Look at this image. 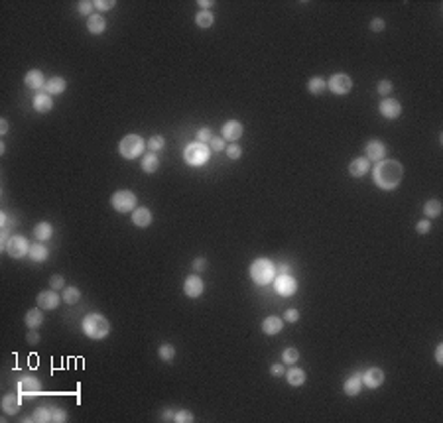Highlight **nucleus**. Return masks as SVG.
Segmentation results:
<instances>
[{"label":"nucleus","instance_id":"1","mask_svg":"<svg viewBox=\"0 0 443 423\" xmlns=\"http://www.w3.org/2000/svg\"><path fill=\"white\" fill-rule=\"evenodd\" d=\"M404 177V167L396 160H380L372 167V182L382 191L396 189Z\"/></svg>","mask_w":443,"mask_h":423},{"label":"nucleus","instance_id":"2","mask_svg":"<svg viewBox=\"0 0 443 423\" xmlns=\"http://www.w3.org/2000/svg\"><path fill=\"white\" fill-rule=\"evenodd\" d=\"M81 329L89 339L102 341L110 333V323L102 313H89V315H85V319L81 323Z\"/></svg>","mask_w":443,"mask_h":423},{"label":"nucleus","instance_id":"3","mask_svg":"<svg viewBox=\"0 0 443 423\" xmlns=\"http://www.w3.org/2000/svg\"><path fill=\"white\" fill-rule=\"evenodd\" d=\"M276 264L268 258H256L254 262L250 264V278L254 280V283L258 285H268V283L274 282L276 278Z\"/></svg>","mask_w":443,"mask_h":423},{"label":"nucleus","instance_id":"4","mask_svg":"<svg viewBox=\"0 0 443 423\" xmlns=\"http://www.w3.org/2000/svg\"><path fill=\"white\" fill-rule=\"evenodd\" d=\"M211 154H213V150L207 144H201V142H191V144H187L183 148V160L191 167L205 165L207 161L211 160Z\"/></svg>","mask_w":443,"mask_h":423},{"label":"nucleus","instance_id":"5","mask_svg":"<svg viewBox=\"0 0 443 423\" xmlns=\"http://www.w3.org/2000/svg\"><path fill=\"white\" fill-rule=\"evenodd\" d=\"M119 154L124 160H136L144 154V138L138 134H126L119 142Z\"/></svg>","mask_w":443,"mask_h":423},{"label":"nucleus","instance_id":"6","mask_svg":"<svg viewBox=\"0 0 443 423\" xmlns=\"http://www.w3.org/2000/svg\"><path fill=\"white\" fill-rule=\"evenodd\" d=\"M110 205L117 213H132L136 209V195L128 189H119L113 193Z\"/></svg>","mask_w":443,"mask_h":423},{"label":"nucleus","instance_id":"7","mask_svg":"<svg viewBox=\"0 0 443 423\" xmlns=\"http://www.w3.org/2000/svg\"><path fill=\"white\" fill-rule=\"evenodd\" d=\"M30 242L26 240V236H22V234H14V236H10L8 242L4 244V250H6V254L10 256V258H24L28 252H30Z\"/></svg>","mask_w":443,"mask_h":423},{"label":"nucleus","instance_id":"8","mask_svg":"<svg viewBox=\"0 0 443 423\" xmlns=\"http://www.w3.org/2000/svg\"><path fill=\"white\" fill-rule=\"evenodd\" d=\"M274 289L282 297H292L298 291V282L292 274H276L274 278Z\"/></svg>","mask_w":443,"mask_h":423},{"label":"nucleus","instance_id":"9","mask_svg":"<svg viewBox=\"0 0 443 423\" xmlns=\"http://www.w3.org/2000/svg\"><path fill=\"white\" fill-rule=\"evenodd\" d=\"M327 89L333 93V95H347V93H351V89H353V79L349 77V75H345V73H335L329 83H327Z\"/></svg>","mask_w":443,"mask_h":423},{"label":"nucleus","instance_id":"10","mask_svg":"<svg viewBox=\"0 0 443 423\" xmlns=\"http://www.w3.org/2000/svg\"><path fill=\"white\" fill-rule=\"evenodd\" d=\"M203 289H205V283H203V280L197 276V274L185 278V282H183V293H185V297H189V299H197V297L203 293Z\"/></svg>","mask_w":443,"mask_h":423},{"label":"nucleus","instance_id":"11","mask_svg":"<svg viewBox=\"0 0 443 423\" xmlns=\"http://www.w3.org/2000/svg\"><path fill=\"white\" fill-rule=\"evenodd\" d=\"M384 378H386V376H384L382 368L372 366V368H368V370L363 372V386L370 388V390H376V388H380L384 384Z\"/></svg>","mask_w":443,"mask_h":423},{"label":"nucleus","instance_id":"12","mask_svg":"<svg viewBox=\"0 0 443 423\" xmlns=\"http://www.w3.org/2000/svg\"><path fill=\"white\" fill-rule=\"evenodd\" d=\"M380 114L388 120H396L400 114H402V104L396 101V99H384L380 101V106H378Z\"/></svg>","mask_w":443,"mask_h":423},{"label":"nucleus","instance_id":"13","mask_svg":"<svg viewBox=\"0 0 443 423\" xmlns=\"http://www.w3.org/2000/svg\"><path fill=\"white\" fill-rule=\"evenodd\" d=\"M242 132H244V128H242V124L239 120H227L223 124V130H221V136L225 142H237L239 138L242 136Z\"/></svg>","mask_w":443,"mask_h":423},{"label":"nucleus","instance_id":"14","mask_svg":"<svg viewBox=\"0 0 443 423\" xmlns=\"http://www.w3.org/2000/svg\"><path fill=\"white\" fill-rule=\"evenodd\" d=\"M364 152H366V160L368 161H380L386 158V144L382 140H370L366 144V148H364Z\"/></svg>","mask_w":443,"mask_h":423},{"label":"nucleus","instance_id":"15","mask_svg":"<svg viewBox=\"0 0 443 423\" xmlns=\"http://www.w3.org/2000/svg\"><path fill=\"white\" fill-rule=\"evenodd\" d=\"M16 388H18L20 394H26V396H38V394H41V382L36 376H24V378H20Z\"/></svg>","mask_w":443,"mask_h":423},{"label":"nucleus","instance_id":"16","mask_svg":"<svg viewBox=\"0 0 443 423\" xmlns=\"http://www.w3.org/2000/svg\"><path fill=\"white\" fill-rule=\"evenodd\" d=\"M60 301H61V297L58 295V291H56V289H49V291H41V293H38V299H36L38 307L45 309V311L58 309V307H60Z\"/></svg>","mask_w":443,"mask_h":423},{"label":"nucleus","instance_id":"17","mask_svg":"<svg viewBox=\"0 0 443 423\" xmlns=\"http://www.w3.org/2000/svg\"><path fill=\"white\" fill-rule=\"evenodd\" d=\"M361 390H363V372H355V374H351L345 382H343V392H345V396H359L361 394Z\"/></svg>","mask_w":443,"mask_h":423},{"label":"nucleus","instance_id":"18","mask_svg":"<svg viewBox=\"0 0 443 423\" xmlns=\"http://www.w3.org/2000/svg\"><path fill=\"white\" fill-rule=\"evenodd\" d=\"M22 405V394H6L4 398H2V411L6 413V415H16L18 413V409H20Z\"/></svg>","mask_w":443,"mask_h":423},{"label":"nucleus","instance_id":"19","mask_svg":"<svg viewBox=\"0 0 443 423\" xmlns=\"http://www.w3.org/2000/svg\"><path fill=\"white\" fill-rule=\"evenodd\" d=\"M132 222L138 228H148L152 224V211L148 207H136L132 211Z\"/></svg>","mask_w":443,"mask_h":423},{"label":"nucleus","instance_id":"20","mask_svg":"<svg viewBox=\"0 0 443 423\" xmlns=\"http://www.w3.org/2000/svg\"><path fill=\"white\" fill-rule=\"evenodd\" d=\"M32 104H34V110H36V112L45 114V112H49V110L53 108V99H51V95H47L45 91H41V93H38V95L34 97Z\"/></svg>","mask_w":443,"mask_h":423},{"label":"nucleus","instance_id":"21","mask_svg":"<svg viewBox=\"0 0 443 423\" xmlns=\"http://www.w3.org/2000/svg\"><path fill=\"white\" fill-rule=\"evenodd\" d=\"M370 171V161L366 160V158H355V160L349 163V173L353 175V177H364L366 173Z\"/></svg>","mask_w":443,"mask_h":423},{"label":"nucleus","instance_id":"22","mask_svg":"<svg viewBox=\"0 0 443 423\" xmlns=\"http://www.w3.org/2000/svg\"><path fill=\"white\" fill-rule=\"evenodd\" d=\"M282 329H284V319L276 317V315H270V317H266V319L262 321V331H264V335H268V337L278 335Z\"/></svg>","mask_w":443,"mask_h":423},{"label":"nucleus","instance_id":"23","mask_svg":"<svg viewBox=\"0 0 443 423\" xmlns=\"http://www.w3.org/2000/svg\"><path fill=\"white\" fill-rule=\"evenodd\" d=\"M24 83H26V87L38 91V89H43V87H45V77H43V73H41L40 69H30V71L24 75Z\"/></svg>","mask_w":443,"mask_h":423},{"label":"nucleus","instance_id":"24","mask_svg":"<svg viewBox=\"0 0 443 423\" xmlns=\"http://www.w3.org/2000/svg\"><path fill=\"white\" fill-rule=\"evenodd\" d=\"M65 87H67V83H65V79L63 77H60V75H56V77H49V79L45 81V87H43V91L47 93V95H61L63 91H65Z\"/></svg>","mask_w":443,"mask_h":423},{"label":"nucleus","instance_id":"25","mask_svg":"<svg viewBox=\"0 0 443 423\" xmlns=\"http://www.w3.org/2000/svg\"><path fill=\"white\" fill-rule=\"evenodd\" d=\"M24 323L28 329H38L41 323H43V311L41 307H32L26 311V317H24Z\"/></svg>","mask_w":443,"mask_h":423},{"label":"nucleus","instance_id":"26","mask_svg":"<svg viewBox=\"0 0 443 423\" xmlns=\"http://www.w3.org/2000/svg\"><path fill=\"white\" fill-rule=\"evenodd\" d=\"M158 167H160V158H158L156 152L144 154V158H142V171L144 173H156Z\"/></svg>","mask_w":443,"mask_h":423},{"label":"nucleus","instance_id":"27","mask_svg":"<svg viewBox=\"0 0 443 423\" xmlns=\"http://www.w3.org/2000/svg\"><path fill=\"white\" fill-rule=\"evenodd\" d=\"M0 226H2V236H0V240H2V246H4V244L8 242V238H10L12 228L16 226V219L10 217V215H6V213H2V215H0Z\"/></svg>","mask_w":443,"mask_h":423},{"label":"nucleus","instance_id":"28","mask_svg":"<svg viewBox=\"0 0 443 423\" xmlns=\"http://www.w3.org/2000/svg\"><path fill=\"white\" fill-rule=\"evenodd\" d=\"M104 28H106V20H104V16H101V14H93V16L87 18V30H89L91 34L99 36V34L104 32Z\"/></svg>","mask_w":443,"mask_h":423},{"label":"nucleus","instance_id":"29","mask_svg":"<svg viewBox=\"0 0 443 423\" xmlns=\"http://www.w3.org/2000/svg\"><path fill=\"white\" fill-rule=\"evenodd\" d=\"M34 236H36V240H38V242L49 240V238L53 236V226H51L49 222H45V221L38 222V224L34 226Z\"/></svg>","mask_w":443,"mask_h":423},{"label":"nucleus","instance_id":"30","mask_svg":"<svg viewBox=\"0 0 443 423\" xmlns=\"http://www.w3.org/2000/svg\"><path fill=\"white\" fill-rule=\"evenodd\" d=\"M28 256L34 260V262H45L47 260V256H49V250H47V246L45 244H32L30 246V252H28Z\"/></svg>","mask_w":443,"mask_h":423},{"label":"nucleus","instance_id":"31","mask_svg":"<svg viewBox=\"0 0 443 423\" xmlns=\"http://www.w3.org/2000/svg\"><path fill=\"white\" fill-rule=\"evenodd\" d=\"M305 370H302V368H290L288 372H286V380H288V384L290 386H294V388H298V386H303V382H305Z\"/></svg>","mask_w":443,"mask_h":423},{"label":"nucleus","instance_id":"32","mask_svg":"<svg viewBox=\"0 0 443 423\" xmlns=\"http://www.w3.org/2000/svg\"><path fill=\"white\" fill-rule=\"evenodd\" d=\"M24 421L49 423L51 421V407H38V409H34V413L30 417H26Z\"/></svg>","mask_w":443,"mask_h":423},{"label":"nucleus","instance_id":"33","mask_svg":"<svg viewBox=\"0 0 443 423\" xmlns=\"http://www.w3.org/2000/svg\"><path fill=\"white\" fill-rule=\"evenodd\" d=\"M441 211H443V207L439 199H429V201L423 205V213H425L427 219H437V217L441 215Z\"/></svg>","mask_w":443,"mask_h":423},{"label":"nucleus","instance_id":"34","mask_svg":"<svg viewBox=\"0 0 443 423\" xmlns=\"http://www.w3.org/2000/svg\"><path fill=\"white\" fill-rule=\"evenodd\" d=\"M195 24L203 28V30H207V28H211L213 24H215V16H213V12L211 10H199L197 14H195Z\"/></svg>","mask_w":443,"mask_h":423},{"label":"nucleus","instance_id":"35","mask_svg":"<svg viewBox=\"0 0 443 423\" xmlns=\"http://www.w3.org/2000/svg\"><path fill=\"white\" fill-rule=\"evenodd\" d=\"M61 299L67 303V305H75V303L81 299V291L75 287V285H69V287H65V289H63Z\"/></svg>","mask_w":443,"mask_h":423},{"label":"nucleus","instance_id":"36","mask_svg":"<svg viewBox=\"0 0 443 423\" xmlns=\"http://www.w3.org/2000/svg\"><path fill=\"white\" fill-rule=\"evenodd\" d=\"M325 89H327V81L323 79V77H311V79L307 81V91L311 95H321Z\"/></svg>","mask_w":443,"mask_h":423},{"label":"nucleus","instance_id":"37","mask_svg":"<svg viewBox=\"0 0 443 423\" xmlns=\"http://www.w3.org/2000/svg\"><path fill=\"white\" fill-rule=\"evenodd\" d=\"M158 354H160V358L163 360V362H172V360L176 358V346H174V344H170V343L160 344Z\"/></svg>","mask_w":443,"mask_h":423},{"label":"nucleus","instance_id":"38","mask_svg":"<svg viewBox=\"0 0 443 423\" xmlns=\"http://www.w3.org/2000/svg\"><path fill=\"white\" fill-rule=\"evenodd\" d=\"M146 146H148V150L150 152H160V150H163V146H165V138L163 136H160V134H156V136H152L150 140L146 142Z\"/></svg>","mask_w":443,"mask_h":423},{"label":"nucleus","instance_id":"39","mask_svg":"<svg viewBox=\"0 0 443 423\" xmlns=\"http://www.w3.org/2000/svg\"><path fill=\"white\" fill-rule=\"evenodd\" d=\"M300 360V352H298V348H294V346H290V348H286L282 352V362L284 364H296Z\"/></svg>","mask_w":443,"mask_h":423},{"label":"nucleus","instance_id":"40","mask_svg":"<svg viewBox=\"0 0 443 423\" xmlns=\"http://www.w3.org/2000/svg\"><path fill=\"white\" fill-rule=\"evenodd\" d=\"M225 152H227V158H229V160H239V158L242 156V148L241 146H237L235 142L229 144V146L225 148Z\"/></svg>","mask_w":443,"mask_h":423},{"label":"nucleus","instance_id":"41","mask_svg":"<svg viewBox=\"0 0 443 423\" xmlns=\"http://www.w3.org/2000/svg\"><path fill=\"white\" fill-rule=\"evenodd\" d=\"M193 413L191 411H187V409H180V411H176V423H193Z\"/></svg>","mask_w":443,"mask_h":423},{"label":"nucleus","instance_id":"42","mask_svg":"<svg viewBox=\"0 0 443 423\" xmlns=\"http://www.w3.org/2000/svg\"><path fill=\"white\" fill-rule=\"evenodd\" d=\"M51 421L65 423L67 421V411L61 409V407H51Z\"/></svg>","mask_w":443,"mask_h":423},{"label":"nucleus","instance_id":"43","mask_svg":"<svg viewBox=\"0 0 443 423\" xmlns=\"http://www.w3.org/2000/svg\"><path fill=\"white\" fill-rule=\"evenodd\" d=\"M93 8H95V2H91V0L79 2V14H83V16H93Z\"/></svg>","mask_w":443,"mask_h":423},{"label":"nucleus","instance_id":"44","mask_svg":"<svg viewBox=\"0 0 443 423\" xmlns=\"http://www.w3.org/2000/svg\"><path fill=\"white\" fill-rule=\"evenodd\" d=\"M211 138H213V132H211V128H209V126H203V128H199V132H197V142L207 144V142H211Z\"/></svg>","mask_w":443,"mask_h":423},{"label":"nucleus","instance_id":"45","mask_svg":"<svg viewBox=\"0 0 443 423\" xmlns=\"http://www.w3.org/2000/svg\"><path fill=\"white\" fill-rule=\"evenodd\" d=\"M209 148L213 150V152H223L227 146H225V140H223V136H213L211 142H209Z\"/></svg>","mask_w":443,"mask_h":423},{"label":"nucleus","instance_id":"46","mask_svg":"<svg viewBox=\"0 0 443 423\" xmlns=\"http://www.w3.org/2000/svg\"><path fill=\"white\" fill-rule=\"evenodd\" d=\"M49 287H51V289H56V291H63V289H65V280H63L61 276H51V280H49Z\"/></svg>","mask_w":443,"mask_h":423},{"label":"nucleus","instance_id":"47","mask_svg":"<svg viewBox=\"0 0 443 423\" xmlns=\"http://www.w3.org/2000/svg\"><path fill=\"white\" fill-rule=\"evenodd\" d=\"M300 319V311L298 309H286V313H284V321L286 323H296Z\"/></svg>","mask_w":443,"mask_h":423},{"label":"nucleus","instance_id":"48","mask_svg":"<svg viewBox=\"0 0 443 423\" xmlns=\"http://www.w3.org/2000/svg\"><path fill=\"white\" fill-rule=\"evenodd\" d=\"M378 93H380L382 97H388V95L392 93V83L388 79H382L378 83Z\"/></svg>","mask_w":443,"mask_h":423},{"label":"nucleus","instance_id":"49","mask_svg":"<svg viewBox=\"0 0 443 423\" xmlns=\"http://www.w3.org/2000/svg\"><path fill=\"white\" fill-rule=\"evenodd\" d=\"M270 372H272V376H276V378H280L286 374V364L284 362H278V364H272V368H270Z\"/></svg>","mask_w":443,"mask_h":423},{"label":"nucleus","instance_id":"50","mask_svg":"<svg viewBox=\"0 0 443 423\" xmlns=\"http://www.w3.org/2000/svg\"><path fill=\"white\" fill-rule=\"evenodd\" d=\"M207 260H205V258H201V256H199V258H195V260H193V272H195V274H199V272H203V270H207Z\"/></svg>","mask_w":443,"mask_h":423},{"label":"nucleus","instance_id":"51","mask_svg":"<svg viewBox=\"0 0 443 423\" xmlns=\"http://www.w3.org/2000/svg\"><path fill=\"white\" fill-rule=\"evenodd\" d=\"M416 230H418V234H427L429 230H431V222L427 221H420L418 224H416Z\"/></svg>","mask_w":443,"mask_h":423},{"label":"nucleus","instance_id":"52","mask_svg":"<svg viewBox=\"0 0 443 423\" xmlns=\"http://www.w3.org/2000/svg\"><path fill=\"white\" fill-rule=\"evenodd\" d=\"M95 8H99V10H110V8H115V0H95Z\"/></svg>","mask_w":443,"mask_h":423},{"label":"nucleus","instance_id":"53","mask_svg":"<svg viewBox=\"0 0 443 423\" xmlns=\"http://www.w3.org/2000/svg\"><path fill=\"white\" fill-rule=\"evenodd\" d=\"M26 341H28V344H38L40 343V333L36 329H30L28 335H26Z\"/></svg>","mask_w":443,"mask_h":423},{"label":"nucleus","instance_id":"54","mask_svg":"<svg viewBox=\"0 0 443 423\" xmlns=\"http://www.w3.org/2000/svg\"><path fill=\"white\" fill-rule=\"evenodd\" d=\"M384 28H386V22L382 18H374V20L370 22V30L372 32H382Z\"/></svg>","mask_w":443,"mask_h":423},{"label":"nucleus","instance_id":"55","mask_svg":"<svg viewBox=\"0 0 443 423\" xmlns=\"http://www.w3.org/2000/svg\"><path fill=\"white\" fill-rule=\"evenodd\" d=\"M161 421H176V411L174 409H163L161 411Z\"/></svg>","mask_w":443,"mask_h":423},{"label":"nucleus","instance_id":"56","mask_svg":"<svg viewBox=\"0 0 443 423\" xmlns=\"http://www.w3.org/2000/svg\"><path fill=\"white\" fill-rule=\"evenodd\" d=\"M435 362L443 364V344L441 343L437 344V348H435Z\"/></svg>","mask_w":443,"mask_h":423},{"label":"nucleus","instance_id":"57","mask_svg":"<svg viewBox=\"0 0 443 423\" xmlns=\"http://www.w3.org/2000/svg\"><path fill=\"white\" fill-rule=\"evenodd\" d=\"M197 4H199V6H201L203 10H209V8H211V6H213V4H215V2H213V0H199V2H197Z\"/></svg>","mask_w":443,"mask_h":423},{"label":"nucleus","instance_id":"58","mask_svg":"<svg viewBox=\"0 0 443 423\" xmlns=\"http://www.w3.org/2000/svg\"><path fill=\"white\" fill-rule=\"evenodd\" d=\"M8 132V122H6V118H0V134L4 136Z\"/></svg>","mask_w":443,"mask_h":423},{"label":"nucleus","instance_id":"59","mask_svg":"<svg viewBox=\"0 0 443 423\" xmlns=\"http://www.w3.org/2000/svg\"><path fill=\"white\" fill-rule=\"evenodd\" d=\"M276 272H278V274H290V266H288V264H280V266L276 268Z\"/></svg>","mask_w":443,"mask_h":423},{"label":"nucleus","instance_id":"60","mask_svg":"<svg viewBox=\"0 0 443 423\" xmlns=\"http://www.w3.org/2000/svg\"><path fill=\"white\" fill-rule=\"evenodd\" d=\"M6 152V146H4V142H0V154H4Z\"/></svg>","mask_w":443,"mask_h":423}]
</instances>
